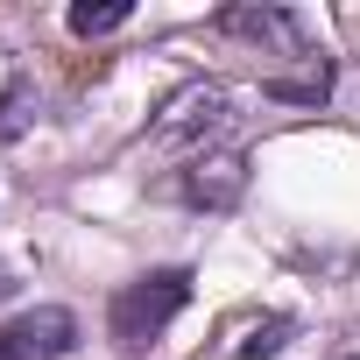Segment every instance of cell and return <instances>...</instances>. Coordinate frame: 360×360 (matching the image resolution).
Returning a JSON list of instances; mask_svg holds the SVG:
<instances>
[{
	"label": "cell",
	"mask_w": 360,
	"mask_h": 360,
	"mask_svg": "<svg viewBox=\"0 0 360 360\" xmlns=\"http://www.w3.org/2000/svg\"><path fill=\"white\" fill-rule=\"evenodd\" d=\"M184 304H191V276H184V269H155V276H141V283H127V290L113 297L106 332H113L120 353H148Z\"/></svg>",
	"instance_id": "6da1fadb"
},
{
	"label": "cell",
	"mask_w": 360,
	"mask_h": 360,
	"mask_svg": "<svg viewBox=\"0 0 360 360\" xmlns=\"http://www.w3.org/2000/svg\"><path fill=\"white\" fill-rule=\"evenodd\" d=\"M226 120H233V99H226V85H212V78H191V85H176V92L155 106V120H148V141H155V148H198V141H212Z\"/></svg>",
	"instance_id": "7a4b0ae2"
},
{
	"label": "cell",
	"mask_w": 360,
	"mask_h": 360,
	"mask_svg": "<svg viewBox=\"0 0 360 360\" xmlns=\"http://www.w3.org/2000/svg\"><path fill=\"white\" fill-rule=\"evenodd\" d=\"M71 346H78V318L57 304H36L0 325V360H64Z\"/></svg>",
	"instance_id": "3957f363"
},
{
	"label": "cell",
	"mask_w": 360,
	"mask_h": 360,
	"mask_svg": "<svg viewBox=\"0 0 360 360\" xmlns=\"http://www.w3.org/2000/svg\"><path fill=\"white\" fill-rule=\"evenodd\" d=\"M219 36H240V43H255V50H269V57H297V64L318 57L311 36H304V22H297L290 8H255V0L219 15Z\"/></svg>",
	"instance_id": "277c9868"
},
{
	"label": "cell",
	"mask_w": 360,
	"mask_h": 360,
	"mask_svg": "<svg viewBox=\"0 0 360 360\" xmlns=\"http://www.w3.org/2000/svg\"><path fill=\"white\" fill-rule=\"evenodd\" d=\"M240 191H248V155H233V148H219V155H191V169H184V198H191V205H205V212H233Z\"/></svg>",
	"instance_id": "5b68a950"
},
{
	"label": "cell",
	"mask_w": 360,
	"mask_h": 360,
	"mask_svg": "<svg viewBox=\"0 0 360 360\" xmlns=\"http://www.w3.org/2000/svg\"><path fill=\"white\" fill-rule=\"evenodd\" d=\"M36 127V78H8L0 85V141H22Z\"/></svg>",
	"instance_id": "8992f818"
},
{
	"label": "cell",
	"mask_w": 360,
	"mask_h": 360,
	"mask_svg": "<svg viewBox=\"0 0 360 360\" xmlns=\"http://www.w3.org/2000/svg\"><path fill=\"white\" fill-rule=\"evenodd\" d=\"M290 346V318H255L233 346H226V360H269V353H283Z\"/></svg>",
	"instance_id": "52a82bcc"
},
{
	"label": "cell",
	"mask_w": 360,
	"mask_h": 360,
	"mask_svg": "<svg viewBox=\"0 0 360 360\" xmlns=\"http://www.w3.org/2000/svg\"><path fill=\"white\" fill-rule=\"evenodd\" d=\"M269 92H276V99H304V106H318V99L332 92V64H325V57H311L297 78H269Z\"/></svg>",
	"instance_id": "ba28073f"
},
{
	"label": "cell",
	"mask_w": 360,
	"mask_h": 360,
	"mask_svg": "<svg viewBox=\"0 0 360 360\" xmlns=\"http://www.w3.org/2000/svg\"><path fill=\"white\" fill-rule=\"evenodd\" d=\"M127 15H134L127 0H99V8H92V0H78V8H71V36H85V43H92V36H113Z\"/></svg>",
	"instance_id": "9c48e42d"
},
{
	"label": "cell",
	"mask_w": 360,
	"mask_h": 360,
	"mask_svg": "<svg viewBox=\"0 0 360 360\" xmlns=\"http://www.w3.org/2000/svg\"><path fill=\"white\" fill-rule=\"evenodd\" d=\"M8 290H15V276H8V262H0V297H8Z\"/></svg>",
	"instance_id": "30bf717a"
}]
</instances>
